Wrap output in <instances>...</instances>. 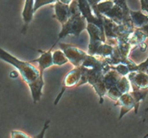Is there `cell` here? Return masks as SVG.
Segmentation results:
<instances>
[{
	"instance_id": "6da1fadb",
	"label": "cell",
	"mask_w": 148,
	"mask_h": 138,
	"mask_svg": "<svg viewBox=\"0 0 148 138\" xmlns=\"http://www.w3.org/2000/svg\"><path fill=\"white\" fill-rule=\"evenodd\" d=\"M0 59L12 65L21 75L23 80L28 85L34 104L40 101L44 86L43 76L40 75L38 69L30 62L20 60L9 52L0 47Z\"/></svg>"
},
{
	"instance_id": "7a4b0ae2",
	"label": "cell",
	"mask_w": 148,
	"mask_h": 138,
	"mask_svg": "<svg viewBox=\"0 0 148 138\" xmlns=\"http://www.w3.org/2000/svg\"><path fill=\"white\" fill-rule=\"evenodd\" d=\"M70 14L66 23L62 25V30L59 33V40L72 35L79 37V35L86 30L87 23L85 17L81 14L77 4V0H72L69 4Z\"/></svg>"
},
{
	"instance_id": "3957f363",
	"label": "cell",
	"mask_w": 148,
	"mask_h": 138,
	"mask_svg": "<svg viewBox=\"0 0 148 138\" xmlns=\"http://www.w3.org/2000/svg\"><path fill=\"white\" fill-rule=\"evenodd\" d=\"M86 30L90 36L88 54L95 56L98 48L106 42L105 33L98 26L92 23L87 24Z\"/></svg>"
},
{
	"instance_id": "277c9868",
	"label": "cell",
	"mask_w": 148,
	"mask_h": 138,
	"mask_svg": "<svg viewBox=\"0 0 148 138\" xmlns=\"http://www.w3.org/2000/svg\"><path fill=\"white\" fill-rule=\"evenodd\" d=\"M59 47L66 55L68 61L75 67L81 66L88 56V53L72 45L60 43Z\"/></svg>"
},
{
	"instance_id": "5b68a950",
	"label": "cell",
	"mask_w": 148,
	"mask_h": 138,
	"mask_svg": "<svg viewBox=\"0 0 148 138\" xmlns=\"http://www.w3.org/2000/svg\"><path fill=\"white\" fill-rule=\"evenodd\" d=\"M81 78V67H77L75 69H72L69 73H67L65 76L64 79L63 80V83H62V88L61 92L59 93V94L58 95V96L56 97V99L54 101V105L59 103V101H60L61 98L63 95L64 91L67 89L68 88H72V87L75 86V85H77V84L79 83V80Z\"/></svg>"
},
{
	"instance_id": "8992f818",
	"label": "cell",
	"mask_w": 148,
	"mask_h": 138,
	"mask_svg": "<svg viewBox=\"0 0 148 138\" xmlns=\"http://www.w3.org/2000/svg\"><path fill=\"white\" fill-rule=\"evenodd\" d=\"M116 102V103L115 106H119L121 107V111H120L119 117V119H122L124 116L127 114L133 108H134L135 109L136 113L138 110V107L137 106L135 100L130 92L122 94Z\"/></svg>"
},
{
	"instance_id": "52a82bcc",
	"label": "cell",
	"mask_w": 148,
	"mask_h": 138,
	"mask_svg": "<svg viewBox=\"0 0 148 138\" xmlns=\"http://www.w3.org/2000/svg\"><path fill=\"white\" fill-rule=\"evenodd\" d=\"M130 82L133 86L134 91L144 90L148 88V75L144 72L134 71L128 74Z\"/></svg>"
},
{
	"instance_id": "ba28073f",
	"label": "cell",
	"mask_w": 148,
	"mask_h": 138,
	"mask_svg": "<svg viewBox=\"0 0 148 138\" xmlns=\"http://www.w3.org/2000/svg\"><path fill=\"white\" fill-rule=\"evenodd\" d=\"M56 43L52 46V47L48 51L38 50L40 52V56L34 60L31 61V62H36L38 65V70L40 75L43 76V72L47 68L51 67L53 65V59H52V49H53Z\"/></svg>"
},
{
	"instance_id": "9c48e42d",
	"label": "cell",
	"mask_w": 148,
	"mask_h": 138,
	"mask_svg": "<svg viewBox=\"0 0 148 138\" xmlns=\"http://www.w3.org/2000/svg\"><path fill=\"white\" fill-rule=\"evenodd\" d=\"M55 17L62 25L66 23L70 14L69 5L63 4L60 1H56L54 3Z\"/></svg>"
},
{
	"instance_id": "30bf717a",
	"label": "cell",
	"mask_w": 148,
	"mask_h": 138,
	"mask_svg": "<svg viewBox=\"0 0 148 138\" xmlns=\"http://www.w3.org/2000/svg\"><path fill=\"white\" fill-rule=\"evenodd\" d=\"M130 15L133 26L141 28L148 24V15H146L143 12H134L130 10Z\"/></svg>"
},
{
	"instance_id": "8fae6325",
	"label": "cell",
	"mask_w": 148,
	"mask_h": 138,
	"mask_svg": "<svg viewBox=\"0 0 148 138\" xmlns=\"http://www.w3.org/2000/svg\"><path fill=\"white\" fill-rule=\"evenodd\" d=\"M121 75H120V74H119L116 71L111 69V68L110 70H108V72H106L103 75V81L104 85H105L107 91H108L109 88L115 86L117 81L119 80V78H121Z\"/></svg>"
},
{
	"instance_id": "7c38bea8",
	"label": "cell",
	"mask_w": 148,
	"mask_h": 138,
	"mask_svg": "<svg viewBox=\"0 0 148 138\" xmlns=\"http://www.w3.org/2000/svg\"><path fill=\"white\" fill-rule=\"evenodd\" d=\"M33 5H34V0H25V1L24 9L23 11V18L24 20L25 26L23 30H27V25L30 23L33 17Z\"/></svg>"
},
{
	"instance_id": "4fadbf2b",
	"label": "cell",
	"mask_w": 148,
	"mask_h": 138,
	"mask_svg": "<svg viewBox=\"0 0 148 138\" xmlns=\"http://www.w3.org/2000/svg\"><path fill=\"white\" fill-rule=\"evenodd\" d=\"M52 59L53 65L57 66H62L69 62L66 55L62 50H56L52 52Z\"/></svg>"
},
{
	"instance_id": "5bb4252c",
	"label": "cell",
	"mask_w": 148,
	"mask_h": 138,
	"mask_svg": "<svg viewBox=\"0 0 148 138\" xmlns=\"http://www.w3.org/2000/svg\"><path fill=\"white\" fill-rule=\"evenodd\" d=\"M116 88L121 94L127 93L130 91V82L125 76H121L116 84Z\"/></svg>"
},
{
	"instance_id": "9a60e30c",
	"label": "cell",
	"mask_w": 148,
	"mask_h": 138,
	"mask_svg": "<svg viewBox=\"0 0 148 138\" xmlns=\"http://www.w3.org/2000/svg\"><path fill=\"white\" fill-rule=\"evenodd\" d=\"M111 68L116 71L121 76H126L130 72V69L127 67V65H124V64H119L115 66H111Z\"/></svg>"
},
{
	"instance_id": "2e32d148",
	"label": "cell",
	"mask_w": 148,
	"mask_h": 138,
	"mask_svg": "<svg viewBox=\"0 0 148 138\" xmlns=\"http://www.w3.org/2000/svg\"><path fill=\"white\" fill-rule=\"evenodd\" d=\"M121 95H122V94L118 91V89L116 88V86H114V87H112V88H109V89L107 91L106 95L109 97V98H111V100H113V101H116L117 100L121 97Z\"/></svg>"
},
{
	"instance_id": "e0dca14e",
	"label": "cell",
	"mask_w": 148,
	"mask_h": 138,
	"mask_svg": "<svg viewBox=\"0 0 148 138\" xmlns=\"http://www.w3.org/2000/svg\"><path fill=\"white\" fill-rule=\"evenodd\" d=\"M58 1V0H34V5H33V12H36L39 8L46 4H53Z\"/></svg>"
},
{
	"instance_id": "ac0fdd59",
	"label": "cell",
	"mask_w": 148,
	"mask_h": 138,
	"mask_svg": "<svg viewBox=\"0 0 148 138\" xmlns=\"http://www.w3.org/2000/svg\"><path fill=\"white\" fill-rule=\"evenodd\" d=\"M49 125H50V120H46V121L45 122L44 124H43V128H42L41 131H40L38 134L36 135L34 137V138H44L46 132V130L49 129Z\"/></svg>"
},
{
	"instance_id": "d6986e66",
	"label": "cell",
	"mask_w": 148,
	"mask_h": 138,
	"mask_svg": "<svg viewBox=\"0 0 148 138\" xmlns=\"http://www.w3.org/2000/svg\"><path fill=\"white\" fill-rule=\"evenodd\" d=\"M11 138H31L27 134L19 130H12L11 132Z\"/></svg>"
},
{
	"instance_id": "ffe728a7",
	"label": "cell",
	"mask_w": 148,
	"mask_h": 138,
	"mask_svg": "<svg viewBox=\"0 0 148 138\" xmlns=\"http://www.w3.org/2000/svg\"><path fill=\"white\" fill-rule=\"evenodd\" d=\"M141 1L142 10L148 13V0H140Z\"/></svg>"
},
{
	"instance_id": "44dd1931",
	"label": "cell",
	"mask_w": 148,
	"mask_h": 138,
	"mask_svg": "<svg viewBox=\"0 0 148 138\" xmlns=\"http://www.w3.org/2000/svg\"><path fill=\"white\" fill-rule=\"evenodd\" d=\"M104 1V0H88V1L89 2V4H90V6L92 7V10H93V9L95 8V5H96L98 3L101 2V1Z\"/></svg>"
},
{
	"instance_id": "7402d4cb",
	"label": "cell",
	"mask_w": 148,
	"mask_h": 138,
	"mask_svg": "<svg viewBox=\"0 0 148 138\" xmlns=\"http://www.w3.org/2000/svg\"><path fill=\"white\" fill-rule=\"evenodd\" d=\"M59 1H60V2L63 3V4H68V5H69V4H71V2L72 1V0H58Z\"/></svg>"
},
{
	"instance_id": "603a6c76",
	"label": "cell",
	"mask_w": 148,
	"mask_h": 138,
	"mask_svg": "<svg viewBox=\"0 0 148 138\" xmlns=\"http://www.w3.org/2000/svg\"><path fill=\"white\" fill-rule=\"evenodd\" d=\"M148 137V134H147V135H146L145 136V137H143V138H147Z\"/></svg>"
},
{
	"instance_id": "cb8c5ba5",
	"label": "cell",
	"mask_w": 148,
	"mask_h": 138,
	"mask_svg": "<svg viewBox=\"0 0 148 138\" xmlns=\"http://www.w3.org/2000/svg\"><path fill=\"white\" fill-rule=\"evenodd\" d=\"M147 138H148V137H147Z\"/></svg>"
}]
</instances>
